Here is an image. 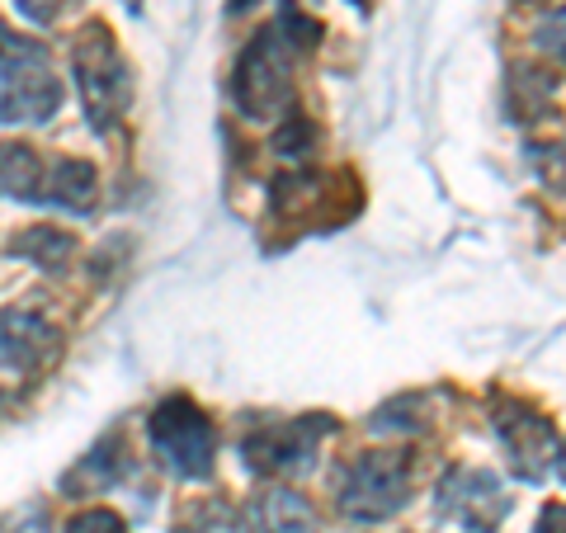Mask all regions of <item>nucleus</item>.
Listing matches in <instances>:
<instances>
[{
	"instance_id": "obj_1",
	"label": "nucleus",
	"mask_w": 566,
	"mask_h": 533,
	"mask_svg": "<svg viewBox=\"0 0 566 533\" xmlns=\"http://www.w3.org/2000/svg\"><path fill=\"white\" fill-rule=\"evenodd\" d=\"M62 109L52 52L0 20V123H48Z\"/></svg>"
},
{
	"instance_id": "obj_2",
	"label": "nucleus",
	"mask_w": 566,
	"mask_h": 533,
	"mask_svg": "<svg viewBox=\"0 0 566 533\" xmlns=\"http://www.w3.org/2000/svg\"><path fill=\"white\" fill-rule=\"evenodd\" d=\"M71 66H76V85L85 100V118L95 133H114L133 104V71L123 62L109 24H81L76 43H71Z\"/></svg>"
},
{
	"instance_id": "obj_3",
	"label": "nucleus",
	"mask_w": 566,
	"mask_h": 533,
	"mask_svg": "<svg viewBox=\"0 0 566 533\" xmlns=\"http://www.w3.org/2000/svg\"><path fill=\"white\" fill-rule=\"evenodd\" d=\"M416 458L406 449H374L359 453L340 482V514L349 524H378L411 501Z\"/></svg>"
},
{
	"instance_id": "obj_4",
	"label": "nucleus",
	"mask_w": 566,
	"mask_h": 533,
	"mask_svg": "<svg viewBox=\"0 0 566 533\" xmlns=\"http://www.w3.org/2000/svg\"><path fill=\"white\" fill-rule=\"evenodd\" d=\"M151 449L161 453V463L185 477V482H199L212 472V453H218V430L199 401L189 397H166L147 420Z\"/></svg>"
},
{
	"instance_id": "obj_5",
	"label": "nucleus",
	"mask_w": 566,
	"mask_h": 533,
	"mask_svg": "<svg viewBox=\"0 0 566 533\" xmlns=\"http://www.w3.org/2000/svg\"><path fill=\"white\" fill-rule=\"evenodd\" d=\"M289 43L279 39V29H260L245 52L237 58V76H232V95L237 109L255 123H270L283 114L289 104Z\"/></svg>"
},
{
	"instance_id": "obj_6",
	"label": "nucleus",
	"mask_w": 566,
	"mask_h": 533,
	"mask_svg": "<svg viewBox=\"0 0 566 533\" xmlns=\"http://www.w3.org/2000/svg\"><path fill=\"white\" fill-rule=\"evenodd\" d=\"M331 430H335L331 416H293L260 425L255 435L241 439V463L255 477H297L316 463V449H322Z\"/></svg>"
},
{
	"instance_id": "obj_7",
	"label": "nucleus",
	"mask_w": 566,
	"mask_h": 533,
	"mask_svg": "<svg viewBox=\"0 0 566 533\" xmlns=\"http://www.w3.org/2000/svg\"><path fill=\"white\" fill-rule=\"evenodd\" d=\"M434 514L444 524H463L472 533H495L510 514V491L486 468H453L434 491Z\"/></svg>"
},
{
	"instance_id": "obj_8",
	"label": "nucleus",
	"mask_w": 566,
	"mask_h": 533,
	"mask_svg": "<svg viewBox=\"0 0 566 533\" xmlns=\"http://www.w3.org/2000/svg\"><path fill=\"white\" fill-rule=\"evenodd\" d=\"M491 425H495V435H501L505 453H510V468H515L524 482H538V477L547 472V463L557 458V449H562L553 420H547L543 411H534V406L515 401V397L510 401L501 397L491 406Z\"/></svg>"
},
{
	"instance_id": "obj_9",
	"label": "nucleus",
	"mask_w": 566,
	"mask_h": 533,
	"mask_svg": "<svg viewBox=\"0 0 566 533\" xmlns=\"http://www.w3.org/2000/svg\"><path fill=\"white\" fill-rule=\"evenodd\" d=\"M57 354V331L39 312L6 307L0 312V368L6 373H33Z\"/></svg>"
},
{
	"instance_id": "obj_10",
	"label": "nucleus",
	"mask_w": 566,
	"mask_h": 533,
	"mask_svg": "<svg viewBox=\"0 0 566 533\" xmlns=\"http://www.w3.org/2000/svg\"><path fill=\"white\" fill-rule=\"evenodd\" d=\"M241 533H316V510L297 491L270 487L241 510Z\"/></svg>"
},
{
	"instance_id": "obj_11",
	"label": "nucleus",
	"mask_w": 566,
	"mask_h": 533,
	"mask_svg": "<svg viewBox=\"0 0 566 533\" xmlns=\"http://www.w3.org/2000/svg\"><path fill=\"white\" fill-rule=\"evenodd\" d=\"M43 185H48L43 156L24 147V142H0V199L43 203Z\"/></svg>"
},
{
	"instance_id": "obj_12",
	"label": "nucleus",
	"mask_w": 566,
	"mask_h": 533,
	"mask_svg": "<svg viewBox=\"0 0 566 533\" xmlns=\"http://www.w3.org/2000/svg\"><path fill=\"white\" fill-rule=\"evenodd\" d=\"M43 203H62L71 212H91L99 203V175H95V166L91 161H76V156H66V161L48 166Z\"/></svg>"
},
{
	"instance_id": "obj_13",
	"label": "nucleus",
	"mask_w": 566,
	"mask_h": 533,
	"mask_svg": "<svg viewBox=\"0 0 566 533\" xmlns=\"http://www.w3.org/2000/svg\"><path fill=\"white\" fill-rule=\"evenodd\" d=\"M10 255H20L29 264H39V270L57 274L71 264V255H76V237L62 232V227H24V232L10 241Z\"/></svg>"
},
{
	"instance_id": "obj_14",
	"label": "nucleus",
	"mask_w": 566,
	"mask_h": 533,
	"mask_svg": "<svg viewBox=\"0 0 566 533\" xmlns=\"http://www.w3.org/2000/svg\"><path fill=\"white\" fill-rule=\"evenodd\" d=\"M66 533H128V524H123V514L95 505V510H81L76 520L66 524Z\"/></svg>"
},
{
	"instance_id": "obj_15",
	"label": "nucleus",
	"mask_w": 566,
	"mask_h": 533,
	"mask_svg": "<svg viewBox=\"0 0 566 533\" xmlns=\"http://www.w3.org/2000/svg\"><path fill=\"white\" fill-rule=\"evenodd\" d=\"M274 147H279V156H289V161H303V156L312 151V123L307 118H293L289 128L274 137Z\"/></svg>"
},
{
	"instance_id": "obj_16",
	"label": "nucleus",
	"mask_w": 566,
	"mask_h": 533,
	"mask_svg": "<svg viewBox=\"0 0 566 533\" xmlns=\"http://www.w3.org/2000/svg\"><path fill=\"white\" fill-rule=\"evenodd\" d=\"M538 48H543V52H553L557 62H566V6L547 10V20L538 24Z\"/></svg>"
},
{
	"instance_id": "obj_17",
	"label": "nucleus",
	"mask_w": 566,
	"mask_h": 533,
	"mask_svg": "<svg viewBox=\"0 0 566 533\" xmlns=\"http://www.w3.org/2000/svg\"><path fill=\"white\" fill-rule=\"evenodd\" d=\"M538 151H547V156H534V161H538V175H543L547 185L566 189V142H562V147H538Z\"/></svg>"
},
{
	"instance_id": "obj_18",
	"label": "nucleus",
	"mask_w": 566,
	"mask_h": 533,
	"mask_svg": "<svg viewBox=\"0 0 566 533\" xmlns=\"http://www.w3.org/2000/svg\"><path fill=\"white\" fill-rule=\"evenodd\" d=\"M14 6H20V14H29L33 24H52L66 10V0H14Z\"/></svg>"
},
{
	"instance_id": "obj_19",
	"label": "nucleus",
	"mask_w": 566,
	"mask_h": 533,
	"mask_svg": "<svg viewBox=\"0 0 566 533\" xmlns=\"http://www.w3.org/2000/svg\"><path fill=\"white\" fill-rule=\"evenodd\" d=\"M534 533H566V505H547L538 514V529Z\"/></svg>"
},
{
	"instance_id": "obj_20",
	"label": "nucleus",
	"mask_w": 566,
	"mask_h": 533,
	"mask_svg": "<svg viewBox=\"0 0 566 533\" xmlns=\"http://www.w3.org/2000/svg\"><path fill=\"white\" fill-rule=\"evenodd\" d=\"M553 468H557V477H562V482H566V443H562V449H557V458H553Z\"/></svg>"
},
{
	"instance_id": "obj_21",
	"label": "nucleus",
	"mask_w": 566,
	"mask_h": 533,
	"mask_svg": "<svg viewBox=\"0 0 566 533\" xmlns=\"http://www.w3.org/2000/svg\"><path fill=\"white\" fill-rule=\"evenodd\" d=\"M251 6H260V0H232V14H241V10H251Z\"/></svg>"
}]
</instances>
